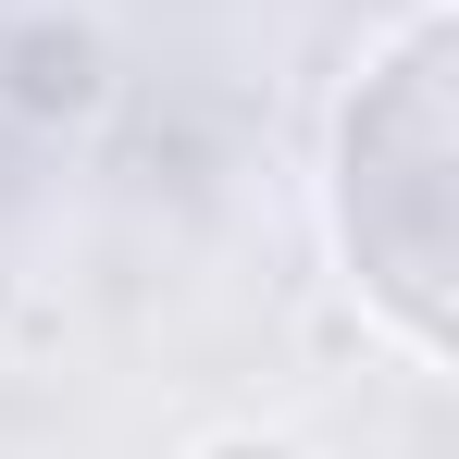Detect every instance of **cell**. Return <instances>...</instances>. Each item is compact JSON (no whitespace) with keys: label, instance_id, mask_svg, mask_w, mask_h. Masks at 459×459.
Masks as SVG:
<instances>
[{"label":"cell","instance_id":"2","mask_svg":"<svg viewBox=\"0 0 459 459\" xmlns=\"http://www.w3.org/2000/svg\"><path fill=\"white\" fill-rule=\"evenodd\" d=\"M100 100H112V38L87 13L38 0V13L0 25V112L25 137H75V125H100Z\"/></svg>","mask_w":459,"mask_h":459},{"label":"cell","instance_id":"3","mask_svg":"<svg viewBox=\"0 0 459 459\" xmlns=\"http://www.w3.org/2000/svg\"><path fill=\"white\" fill-rule=\"evenodd\" d=\"M186 459H323V447H299L286 422H212V435H186Z\"/></svg>","mask_w":459,"mask_h":459},{"label":"cell","instance_id":"1","mask_svg":"<svg viewBox=\"0 0 459 459\" xmlns=\"http://www.w3.org/2000/svg\"><path fill=\"white\" fill-rule=\"evenodd\" d=\"M323 248L410 373L459 360V13L397 0L323 100Z\"/></svg>","mask_w":459,"mask_h":459}]
</instances>
